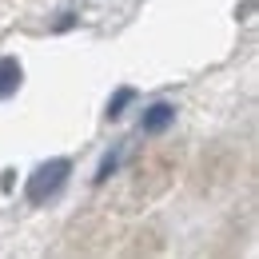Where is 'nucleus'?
Masks as SVG:
<instances>
[{"instance_id":"3","label":"nucleus","mask_w":259,"mask_h":259,"mask_svg":"<svg viewBox=\"0 0 259 259\" xmlns=\"http://www.w3.org/2000/svg\"><path fill=\"white\" fill-rule=\"evenodd\" d=\"M20 60H12V56H0V100L16 96V88H20Z\"/></svg>"},{"instance_id":"2","label":"nucleus","mask_w":259,"mask_h":259,"mask_svg":"<svg viewBox=\"0 0 259 259\" xmlns=\"http://www.w3.org/2000/svg\"><path fill=\"white\" fill-rule=\"evenodd\" d=\"M171 124H176V108H171V104H152V108L140 116V132H144V136H163Z\"/></svg>"},{"instance_id":"4","label":"nucleus","mask_w":259,"mask_h":259,"mask_svg":"<svg viewBox=\"0 0 259 259\" xmlns=\"http://www.w3.org/2000/svg\"><path fill=\"white\" fill-rule=\"evenodd\" d=\"M132 100H136V92H132V88H120V92L112 96V104H108V120H120V116H124V108H128Z\"/></svg>"},{"instance_id":"1","label":"nucleus","mask_w":259,"mask_h":259,"mask_svg":"<svg viewBox=\"0 0 259 259\" xmlns=\"http://www.w3.org/2000/svg\"><path fill=\"white\" fill-rule=\"evenodd\" d=\"M68 176H72V160H48V163H40V167L32 171V180H28V203H44V199H52V195L68 184Z\"/></svg>"}]
</instances>
